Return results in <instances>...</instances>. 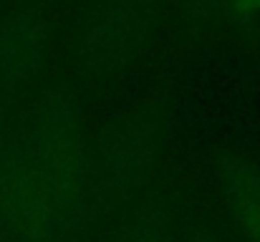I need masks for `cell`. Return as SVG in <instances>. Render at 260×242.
<instances>
[{"label": "cell", "mask_w": 260, "mask_h": 242, "mask_svg": "<svg viewBox=\"0 0 260 242\" xmlns=\"http://www.w3.org/2000/svg\"><path fill=\"white\" fill-rule=\"evenodd\" d=\"M76 179V154L69 142H48L36 161L0 169V215L28 237H46L58 220Z\"/></svg>", "instance_id": "6da1fadb"}, {"label": "cell", "mask_w": 260, "mask_h": 242, "mask_svg": "<svg viewBox=\"0 0 260 242\" xmlns=\"http://www.w3.org/2000/svg\"><path fill=\"white\" fill-rule=\"evenodd\" d=\"M228 204L240 232L253 242H260V171L240 169L230 177Z\"/></svg>", "instance_id": "7a4b0ae2"}, {"label": "cell", "mask_w": 260, "mask_h": 242, "mask_svg": "<svg viewBox=\"0 0 260 242\" xmlns=\"http://www.w3.org/2000/svg\"><path fill=\"white\" fill-rule=\"evenodd\" d=\"M225 3L238 18H255V15H260V0H225Z\"/></svg>", "instance_id": "3957f363"}]
</instances>
